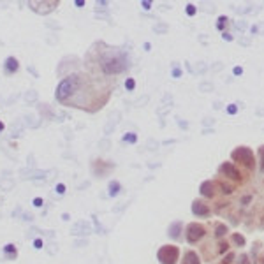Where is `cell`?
<instances>
[{
  "label": "cell",
  "instance_id": "obj_1",
  "mask_svg": "<svg viewBox=\"0 0 264 264\" xmlns=\"http://www.w3.org/2000/svg\"><path fill=\"white\" fill-rule=\"evenodd\" d=\"M86 76H83L81 72H72L69 76H65L64 79H60V83L57 85V90H55V99L60 102V104H69L74 95L78 93V90L81 88L83 81H85Z\"/></svg>",
  "mask_w": 264,
  "mask_h": 264
},
{
  "label": "cell",
  "instance_id": "obj_2",
  "mask_svg": "<svg viewBox=\"0 0 264 264\" xmlns=\"http://www.w3.org/2000/svg\"><path fill=\"white\" fill-rule=\"evenodd\" d=\"M130 67L128 57L120 50H109L100 57V69L106 76H118Z\"/></svg>",
  "mask_w": 264,
  "mask_h": 264
},
{
  "label": "cell",
  "instance_id": "obj_3",
  "mask_svg": "<svg viewBox=\"0 0 264 264\" xmlns=\"http://www.w3.org/2000/svg\"><path fill=\"white\" fill-rule=\"evenodd\" d=\"M231 158L234 160L236 164L243 165V167H247V169H254V165H255L254 151L250 150V148H247V146H238V148H234L232 153H231Z\"/></svg>",
  "mask_w": 264,
  "mask_h": 264
},
{
  "label": "cell",
  "instance_id": "obj_4",
  "mask_svg": "<svg viewBox=\"0 0 264 264\" xmlns=\"http://www.w3.org/2000/svg\"><path fill=\"white\" fill-rule=\"evenodd\" d=\"M180 257V248L176 245H164L157 250V261L160 264H176Z\"/></svg>",
  "mask_w": 264,
  "mask_h": 264
},
{
  "label": "cell",
  "instance_id": "obj_5",
  "mask_svg": "<svg viewBox=\"0 0 264 264\" xmlns=\"http://www.w3.org/2000/svg\"><path fill=\"white\" fill-rule=\"evenodd\" d=\"M206 234V227L203 224H197V222H190L185 229V240L190 245H195L197 241H201Z\"/></svg>",
  "mask_w": 264,
  "mask_h": 264
},
{
  "label": "cell",
  "instance_id": "obj_6",
  "mask_svg": "<svg viewBox=\"0 0 264 264\" xmlns=\"http://www.w3.org/2000/svg\"><path fill=\"white\" fill-rule=\"evenodd\" d=\"M60 6V0H43V2H28V7L37 14H50Z\"/></svg>",
  "mask_w": 264,
  "mask_h": 264
},
{
  "label": "cell",
  "instance_id": "obj_7",
  "mask_svg": "<svg viewBox=\"0 0 264 264\" xmlns=\"http://www.w3.org/2000/svg\"><path fill=\"white\" fill-rule=\"evenodd\" d=\"M111 167H114L111 162H106L104 158H95L92 162V173L97 178H104L107 173L111 171Z\"/></svg>",
  "mask_w": 264,
  "mask_h": 264
},
{
  "label": "cell",
  "instance_id": "obj_8",
  "mask_svg": "<svg viewBox=\"0 0 264 264\" xmlns=\"http://www.w3.org/2000/svg\"><path fill=\"white\" fill-rule=\"evenodd\" d=\"M2 69H4V74H6V76H14L16 72L20 71V60H18L14 55H9V57L4 60Z\"/></svg>",
  "mask_w": 264,
  "mask_h": 264
},
{
  "label": "cell",
  "instance_id": "obj_9",
  "mask_svg": "<svg viewBox=\"0 0 264 264\" xmlns=\"http://www.w3.org/2000/svg\"><path fill=\"white\" fill-rule=\"evenodd\" d=\"M218 173L224 174V176H227V178H231V180H234V181H240V180H241V174H240V171L234 167L232 162H224V164H220Z\"/></svg>",
  "mask_w": 264,
  "mask_h": 264
},
{
  "label": "cell",
  "instance_id": "obj_10",
  "mask_svg": "<svg viewBox=\"0 0 264 264\" xmlns=\"http://www.w3.org/2000/svg\"><path fill=\"white\" fill-rule=\"evenodd\" d=\"M192 213L195 215V217L206 218V217H210V206H208L203 199H195L192 203Z\"/></svg>",
  "mask_w": 264,
  "mask_h": 264
},
{
  "label": "cell",
  "instance_id": "obj_11",
  "mask_svg": "<svg viewBox=\"0 0 264 264\" xmlns=\"http://www.w3.org/2000/svg\"><path fill=\"white\" fill-rule=\"evenodd\" d=\"M18 254H20V250H18V247H16L14 243H6V245L2 247V255L6 257L7 261H16V259H18Z\"/></svg>",
  "mask_w": 264,
  "mask_h": 264
},
{
  "label": "cell",
  "instance_id": "obj_12",
  "mask_svg": "<svg viewBox=\"0 0 264 264\" xmlns=\"http://www.w3.org/2000/svg\"><path fill=\"white\" fill-rule=\"evenodd\" d=\"M199 192L203 197H208V199H211L215 195V183L211 181V180H206V181H203L199 187Z\"/></svg>",
  "mask_w": 264,
  "mask_h": 264
},
{
  "label": "cell",
  "instance_id": "obj_13",
  "mask_svg": "<svg viewBox=\"0 0 264 264\" xmlns=\"http://www.w3.org/2000/svg\"><path fill=\"white\" fill-rule=\"evenodd\" d=\"M181 232H183V222H181V220H174L171 225H169L167 236H169L171 240H178L180 236H181Z\"/></svg>",
  "mask_w": 264,
  "mask_h": 264
},
{
  "label": "cell",
  "instance_id": "obj_14",
  "mask_svg": "<svg viewBox=\"0 0 264 264\" xmlns=\"http://www.w3.org/2000/svg\"><path fill=\"white\" fill-rule=\"evenodd\" d=\"M181 264H201V259H199V255H197V252H194V250H185V252H183Z\"/></svg>",
  "mask_w": 264,
  "mask_h": 264
},
{
  "label": "cell",
  "instance_id": "obj_15",
  "mask_svg": "<svg viewBox=\"0 0 264 264\" xmlns=\"http://www.w3.org/2000/svg\"><path fill=\"white\" fill-rule=\"evenodd\" d=\"M120 192H121V183L118 180H111V181L107 183V195H109V197H116Z\"/></svg>",
  "mask_w": 264,
  "mask_h": 264
},
{
  "label": "cell",
  "instance_id": "obj_16",
  "mask_svg": "<svg viewBox=\"0 0 264 264\" xmlns=\"http://www.w3.org/2000/svg\"><path fill=\"white\" fill-rule=\"evenodd\" d=\"M72 234H90L92 232V227H90V224H85V222H79V224H76V227L71 231Z\"/></svg>",
  "mask_w": 264,
  "mask_h": 264
},
{
  "label": "cell",
  "instance_id": "obj_17",
  "mask_svg": "<svg viewBox=\"0 0 264 264\" xmlns=\"http://www.w3.org/2000/svg\"><path fill=\"white\" fill-rule=\"evenodd\" d=\"M121 141H123V143H128V144H136L137 143V134H134V132H127V134H123V136H121Z\"/></svg>",
  "mask_w": 264,
  "mask_h": 264
},
{
  "label": "cell",
  "instance_id": "obj_18",
  "mask_svg": "<svg viewBox=\"0 0 264 264\" xmlns=\"http://www.w3.org/2000/svg\"><path fill=\"white\" fill-rule=\"evenodd\" d=\"M136 85H137V83H136V79H134V78H130V76H128V78L125 79V88H127L128 92H134V90H136Z\"/></svg>",
  "mask_w": 264,
  "mask_h": 264
},
{
  "label": "cell",
  "instance_id": "obj_19",
  "mask_svg": "<svg viewBox=\"0 0 264 264\" xmlns=\"http://www.w3.org/2000/svg\"><path fill=\"white\" fill-rule=\"evenodd\" d=\"M65 192H67V185L62 183V181H58L57 185H55V194H58V195H65Z\"/></svg>",
  "mask_w": 264,
  "mask_h": 264
},
{
  "label": "cell",
  "instance_id": "obj_20",
  "mask_svg": "<svg viewBox=\"0 0 264 264\" xmlns=\"http://www.w3.org/2000/svg\"><path fill=\"white\" fill-rule=\"evenodd\" d=\"M218 185H220V188H222V192H224V194H231V192H234V187H232V185H229V183H225V181H220Z\"/></svg>",
  "mask_w": 264,
  "mask_h": 264
},
{
  "label": "cell",
  "instance_id": "obj_21",
  "mask_svg": "<svg viewBox=\"0 0 264 264\" xmlns=\"http://www.w3.org/2000/svg\"><path fill=\"white\" fill-rule=\"evenodd\" d=\"M0 187H2L4 190H11V188L14 187V181H13V180H2V181H0Z\"/></svg>",
  "mask_w": 264,
  "mask_h": 264
},
{
  "label": "cell",
  "instance_id": "obj_22",
  "mask_svg": "<svg viewBox=\"0 0 264 264\" xmlns=\"http://www.w3.org/2000/svg\"><path fill=\"white\" fill-rule=\"evenodd\" d=\"M44 245H46V243H44L43 238H34V248L35 250H43Z\"/></svg>",
  "mask_w": 264,
  "mask_h": 264
},
{
  "label": "cell",
  "instance_id": "obj_23",
  "mask_svg": "<svg viewBox=\"0 0 264 264\" xmlns=\"http://www.w3.org/2000/svg\"><path fill=\"white\" fill-rule=\"evenodd\" d=\"M32 204H34V208H43L44 206V197H41V195L34 197V199H32Z\"/></svg>",
  "mask_w": 264,
  "mask_h": 264
},
{
  "label": "cell",
  "instance_id": "obj_24",
  "mask_svg": "<svg viewBox=\"0 0 264 264\" xmlns=\"http://www.w3.org/2000/svg\"><path fill=\"white\" fill-rule=\"evenodd\" d=\"M167 30H169V27H167L165 23H158V25H155V32H157V34H165Z\"/></svg>",
  "mask_w": 264,
  "mask_h": 264
},
{
  "label": "cell",
  "instance_id": "obj_25",
  "mask_svg": "<svg viewBox=\"0 0 264 264\" xmlns=\"http://www.w3.org/2000/svg\"><path fill=\"white\" fill-rule=\"evenodd\" d=\"M185 13H187V16H194L195 13H197V7L194 6V4H188L185 7Z\"/></svg>",
  "mask_w": 264,
  "mask_h": 264
},
{
  "label": "cell",
  "instance_id": "obj_26",
  "mask_svg": "<svg viewBox=\"0 0 264 264\" xmlns=\"http://www.w3.org/2000/svg\"><path fill=\"white\" fill-rule=\"evenodd\" d=\"M224 23H227V18L225 16H218V21H217V28L224 32Z\"/></svg>",
  "mask_w": 264,
  "mask_h": 264
},
{
  "label": "cell",
  "instance_id": "obj_27",
  "mask_svg": "<svg viewBox=\"0 0 264 264\" xmlns=\"http://www.w3.org/2000/svg\"><path fill=\"white\" fill-rule=\"evenodd\" d=\"M232 240H234L236 245H240V247H243V245H245V238H243L241 234H238V232H236V234H232Z\"/></svg>",
  "mask_w": 264,
  "mask_h": 264
},
{
  "label": "cell",
  "instance_id": "obj_28",
  "mask_svg": "<svg viewBox=\"0 0 264 264\" xmlns=\"http://www.w3.org/2000/svg\"><path fill=\"white\" fill-rule=\"evenodd\" d=\"M181 74H183V71H181V69H180L176 64H174V69H173L171 76H173V78H181Z\"/></svg>",
  "mask_w": 264,
  "mask_h": 264
},
{
  "label": "cell",
  "instance_id": "obj_29",
  "mask_svg": "<svg viewBox=\"0 0 264 264\" xmlns=\"http://www.w3.org/2000/svg\"><path fill=\"white\" fill-rule=\"evenodd\" d=\"M259 157H261V173L264 174V146L259 148Z\"/></svg>",
  "mask_w": 264,
  "mask_h": 264
},
{
  "label": "cell",
  "instance_id": "obj_30",
  "mask_svg": "<svg viewBox=\"0 0 264 264\" xmlns=\"http://www.w3.org/2000/svg\"><path fill=\"white\" fill-rule=\"evenodd\" d=\"M210 90H213V85H211V83H208V81L201 83V92H210Z\"/></svg>",
  "mask_w": 264,
  "mask_h": 264
},
{
  "label": "cell",
  "instance_id": "obj_31",
  "mask_svg": "<svg viewBox=\"0 0 264 264\" xmlns=\"http://www.w3.org/2000/svg\"><path fill=\"white\" fill-rule=\"evenodd\" d=\"M225 111H227L229 114H236L238 113V106H236V104H229V106L225 107Z\"/></svg>",
  "mask_w": 264,
  "mask_h": 264
},
{
  "label": "cell",
  "instance_id": "obj_32",
  "mask_svg": "<svg viewBox=\"0 0 264 264\" xmlns=\"http://www.w3.org/2000/svg\"><path fill=\"white\" fill-rule=\"evenodd\" d=\"M225 231H227V227H225V225H218V227H217V232H215V236H217V238H220L222 234H225Z\"/></svg>",
  "mask_w": 264,
  "mask_h": 264
},
{
  "label": "cell",
  "instance_id": "obj_33",
  "mask_svg": "<svg viewBox=\"0 0 264 264\" xmlns=\"http://www.w3.org/2000/svg\"><path fill=\"white\" fill-rule=\"evenodd\" d=\"M151 4H153L151 0H143V2H141V7H143L144 11H150V9H151Z\"/></svg>",
  "mask_w": 264,
  "mask_h": 264
},
{
  "label": "cell",
  "instance_id": "obj_34",
  "mask_svg": "<svg viewBox=\"0 0 264 264\" xmlns=\"http://www.w3.org/2000/svg\"><path fill=\"white\" fill-rule=\"evenodd\" d=\"M72 4H74V6H76L78 9H83V7L86 6V2H85V0H74Z\"/></svg>",
  "mask_w": 264,
  "mask_h": 264
},
{
  "label": "cell",
  "instance_id": "obj_35",
  "mask_svg": "<svg viewBox=\"0 0 264 264\" xmlns=\"http://www.w3.org/2000/svg\"><path fill=\"white\" fill-rule=\"evenodd\" d=\"M25 99H27V102H28V100H35L37 99V93L35 92H30V93L25 95Z\"/></svg>",
  "mask_w": 264,
  "mask_h": 264
},
{
  "label": "cell",
  "instance_id": "obj_36",
  "mask_svg": "<svg viewBox=\"0 0 264 264\" xmlns=\"http://www.w3.org/2000/svg\"><path fill=\"white\" fill-rule=\"evenodd\" d=\"M227 248H229V245H227L225 241H222V243H220V247H218V254H224V252H225Z\"/></svg>",
  "mask_w": 264,
  "mask_h": 264
},
{
  "label": "cell",
  "instance_id": "obj_37",
  "mask_svg": "<svg viewBox=\"0 0 264 264\" xmlns=\"http://www.w3.org/2000/svg\"><path fill=\"white\" fill-rule=\"evenodd\" d=\"M234 25H236V28H240V30H245V28H247V23H245V21H236Z\"/></svg>",
  "mask_w": 264,
  "mask_h": 264
},
{
  "label": "cell",
  "instance_id": "obj_38",
  "mask_svg": "<svg viewBox=\"0 0 264 264\" xmlns=\"http://www.w3.org/2000/svg\"><path fill=\"white\" fill-rule=\"evenodd\" d=\"M232 74H234V76H241V74H243V69H241V67H238V65H236L234 69H232Z\"/></svg>",
  "mask_w": 264,
  "mask_h": 264
},
{
  "label": "cell",
  "instance_id": "obj_39",
  "mask_svg": "<svg viewBox=\"0 0 264 264\" xmlns=\"http://www.w3.org/2000/svg\"><path fill=\"white\" fill-rule=\"evenodd\" d=\"M222 39H224V41H232L234 37L231 35V34H227V32H222Z\"/></svg>",
  "mask_w": 264,
  "mask_h": 264
},
{
  "label": "cell",
  "instance_id": "obj_40",
  "mask_svg": "<svg viewBox=\"0 0 264 264\" xmlns=\"http://www.w3.org/2000/svg\"><path fill=\"white\" fill-rule=\"evenodd\" d=\"M232 257H234V255H232V254H229L227 257H224V261H222V262H224V264H229V262H231V261H232Z\"/></svg>",
  "mask_w": 264,
  "mask_h": 264
},
{
  "label": "cell",
  "instance_id": "obj_41",
  "mask_svg": "<svg viewBox=\"0 0 264 264\" xmlns=\"http://www.w3.org/2000/svg\"><path fill=\"white\" fill-rule=\"evenodd\" d=\"M107 4H109V2H106V0H99V2H97V7H99V6L100 7H107Z\"/></svg>",
  "mask_w": 264,
  "mask_h": 264
},
{
  "label": "cell",
  "instance_id": "obj_42",
  "mask_svg": "<svg viewBox=\"0 0 264 264\" xmlns=\"http://www.w3.org/2000/svg\"><path fill=\"white\" fill-rule=\"evenodd\" d=\"M257 34H264V23L257 25Z\"/></svg>",
  "mask_w": 264,
  "mask_h": 264
},
{
  "label": "cell",
  "instance_id": "obj_43",
  "mask_svg": "<svg viewBox=\"0 0 264 264\" xmlns=\"http://www.w3.org/2000/svg\"><path fill=\"white\" fill-rule=\"evenodd\" d=\"M4 130H6V121H4V120H0V134H2Z\"/></svg>",
  "mask_w": 264,
  "mask_h": 264
},
{
  "label": "cell",
  "instance_id": "obj_44",
  "mask_svg": "<svg viewBox=\"0 0 264 264\" xmlns=\"http://www.w3.org/2000/svg\"><path fill=\"white\" fill-rule=\"evenodd\" d=\"M178 123H180V127H183V128H187V127H188V123H187V121H181V120H178Z\"/></svg>",
  "mask_w": 264,
  "mask_h": 264
},
{
  "label": "cell",
  "instance_id": "obj_45",
  "mask_svg": "<svg viewBox=\"0 0 264 264\" xmlns=\"http://www.w3.org/2000/svg\"><path fill=\"white\" fill-rule=\"evenodd\" d=\"M100 148H102V150H107V141H102V143H100Z\"/></svg>",
  "mask_w": 264,
  "mask_h": 264
},
{
  "label": "cell",
  "instance_id": "obj_46",
  "mask_svg": "<svg viewBox=\"0 0 264 264\" xmlns=\"http://www.w3.org/2000/svg\"><path fill=\"white\" fill-rule=\"evenodd\" d=\"M151 50V44L150 43H144V51H150Z\"/></svg>",
  "mask_w": 264,
  "mask_h": 264
},
{
  "label": "cell",
  "instance_id": "obj_47",
  "mask_svg": "<svg viewBox=\"0 0 264 264\" xmlns=\"http://www.w3.org/2000/svg\"><path fill=\"white\" fill-rule=\"evenodd\" d=\"M197 67H199V71H201V72H203V71H206V65H204V64H199Z\"/></svg>",
  "mask_w": 264,
  "mask_h": 264
},
{
  "label": "cell",
  "instance_id": "obj_48",
  "mask_svg": "<svg viewBox=\"0 0 264 264\" xmlns=\"http://www.w3.org/2000/svg\"><path fill=\"white\" fill-rule=\"evenodd\" d=\"M248 201H250V195H247V197H243L241 203H243V204H248Z\"/></svg>",
  "mask_w": 264,
  "mask_h": 264
},
{
  "label": "cell",
  "instance_id": "obj_49",
  "mask_svg": "<svg viewBox=\"0 0 264 264\" xmlns=\"http://www.w3.org/2000/svg\"><path fill=\"white\" fill-rule=\"evenodd\" d=\"M69 218H71V217H69V213H64V215H62V220H65V222H67Z\"/></svg>",
  "mask_w": 264,
  "mask_h": 264
},
{
  "label": "cell",
  "instance_id": "obj_50",
  "mask_svg": "<svg viewBox=\"0 0 264 264\" xmlns=\"http://www.w3.org/2000/svg\"><path fill=\"white\" fill-rule=\"evenodd\" d=\"M213 69H215V71H220V69H222V64H215Z\"/></svg>",
  "mask_w": 264,
  "mask_h": 264
},
{
  "label": "cell",
  "instance_id": "obj_51",
  "mask_svg": "<svg viewBox=\"0 0 264 264\" xmlns=\"http://www.w3.org/2000/svg\"><path fill=\"white\" fill-rule=\"evenodd\" d=\"M250 30H252V34H257V25H252V28H250Z\"/></svg>",
  "mask_w": 264,
  "mask_h": 264
},
{
  "label": "cell",
  "instance_id": "obj_52",
  "mask_svg": "<svg viewBox=\"0 0 264 264\" xmlns=\"http://www.w3.org/2000/svg\"><path fill=\"white\" fill-rule=\"evenodd\" d=\"M241 43L245 44V46H248V44H250V39H241Z\"/></svg>",
  "mask_w": 264,
  "mask_h": 264
},
{
  "label": "cell",
  "instance_id": "obj_53",
  "mask_svg": "<svg viewBox=\"0 0 264 264\" xmlns=\"http://www.w3.org/2000/svg\"><path fill=\"white\" fill-rule=\"evenodd\" d=\"M88 185H90V183H88V181H85V183H81V185H79V188H86Z\"/></svg>",
  "mask_w": 264,
  "mask_h": 264
},
{
  "label": "cell",
  "instance_id": "obj_54",
  "mask_svg": "<svg viewBox=\"0 0 264 264\" xmlns=\"http://www.w3.org/2000/svg\"><path fill=\"white\" fill-rule=\"evenodd\" d=\"M262 264H264V257H262Z\"/></svg>",
  "mask_w": 264,
  "mask_h": 264
}]
</instances>
